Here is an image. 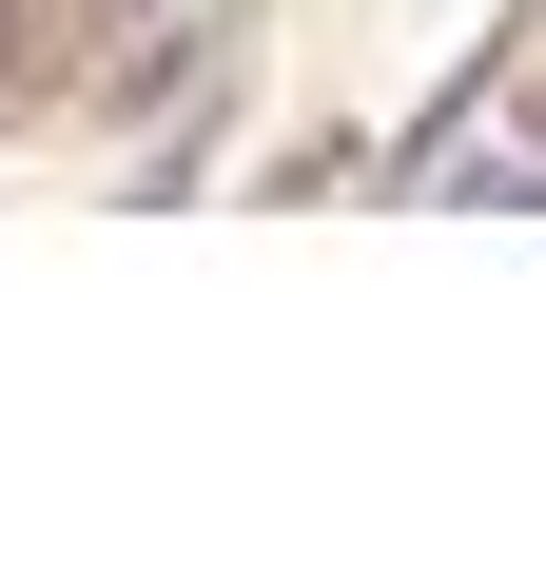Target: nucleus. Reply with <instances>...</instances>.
<instances>
[{
	"mask_svg": "<svg viewBox=\"0 0 546 566\" xmlns=\"http://www.w3.org/2000/svg\"><path fill=\"white\" fill-rule=\"evenodd\" d=\"M78 20H98V0H0V117H20V98H59Z\"/></svg>",
	"mask_w": 546,
	"mask_h": 566,
	"instance_id": "1",
	"label": "nucleus"
}]
</instances>
